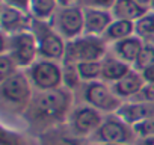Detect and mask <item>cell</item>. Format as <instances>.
Instances as JSON below:
<instances>
[{
  "instance_id": "obj_25",
  "label": "cell",
  "mask_w": 154,
  "mask_h": 145,
  "mask_svg": "<svg viewBox=\"0 0 154 145\" xmlns=\"http://www.w3.org/2000/svg\"><path fill=\"white\" fill-rule=\"evenodd\" d=\"M77 76H79V71H74V68H66L65 71V76H63V80L68 86H75L77 83Z\"/></svg>"
},
{
  "instance_id": "obj_24",
  "label": "cell",
  "mask_w": 154,
  "mask_h": 145,
  "mask_svg": "<svg viewBox=\"0 0 154 145\" xmlns=\"http://www.w3.org/2000/svg\"><path fill=\"white\" fill-rule=\"evenodd\" d=\"M12 71H14L12 59H9L8 56H2L0 57V76H2V80L12 76Z\"/></svg>"
},
{
  "instance_id": "obj_7",
  "label": "cell",
  "mask_w": 154,
  "mask_h": 145,
  "mask_svg": "<svg viewBox=\"0 0 154 145\" xmlns=\"http://www.w3.org/2000/svg\"><path fill=\"white\" fill-rule=\"evenodd\" d=\"M98 139L106 143H124L128 139V133L122 122L110 119L100 127Z\"/></svg>"
},
{
  "instance_id": "obj_4",
  "label": "cell",
  "mask_w": 154,
  "mask_h": 145,
  "mask_svg": "<svg viewBox=\"0 0 154 145\" xmlns=\"http://www.w3.org/2000/svg\"><path fill=\"white\" fill-rule=\"evenodd\" d=\"M29 85L21 74H12L2 82V94L12 103H21L29 97Z\"/></svg>"
},
{
  "instance_id": "obj_6",
  "label": "cell",
  "mask_w": 154,
  "mask_h": 145,
  "mask_svg": "<svg viewBox=\"0 0 154 145\" xmlns=\"http://www.w3.org/2000/svg\"><path fill=\"white\" fill-rule=\"evenodd\" d=\"M86 100L91 104L104 110H112L119 106L118 100L109 92V89L100 83H91L86 88Z\"/></svg>"
},
{
  "instance_id": "obj_22",
  "label": "cell",
  "mask_w": 154,
  "mask_h": 145,
  "mask_svg": "<svg viewBox=\"0 0 154 145\" xmlns=\"http://www.w3.org/2000/svg\"><path fill=\"white\" fill-rule=\"evenodd\" d=\"M20 21V14L12 8H3L2 14V24L3 27H12Z\"/></svg>"
},
{
  "instance_id": "obj_21",
  "label": "cell",
  "mask_w": 154,
  "mask_h": 145,
  "mask_svg": "<svg viewBox=\"0 0 154 145\" xmlns=\"http://www.w3.org/2000/svg\"><path fill=\"white\" fill-rule=\"evenodd\" d=\"M133 131L139 136H145V137H151L154 136V118L151 119H143L139 121L136 124H133Z\"/></svg>"
},
{
  "instance_id": "obj_16",
  "label": "cell",
  "mask_w": 154,
  "mask_h": 145,
  "mask_svg": "<svg viewBox=\"0 0 154 145\" xmlns=\"http://www.w3.org/2000/svg\"><path fill=\"white\" fill-rule=\"evenodd\" d=\"M115 12L121 18L131 20V18L139 17L143 11L139 8V5L134 2V0H118L116 6H115Z\"/></svg>"
},
{
  "instance_id": "obj_11",
  "label": "cell",
  "mask_w": 154,
  "mask_h": 145,
  "mask_svg": "<svg viewBox=\"0 0 154 145\" xmlns=\"http://www.w3.org/2000/svg\"><path fill=\"white\" fill-rule=\"evenodd\" d=\"M142 89V80L136 72H127V74L119 79L115 85V91L121 95V97H128L136 94L137 91Z\"/></svg>"
},
{
  "instance_id": "obj_8",
  "label": "cell",
  "mask_w": 154,
  "mask_h": 145,
  "mask_svg": "<svg viewBox=\"0 0 154 145\" xmlns=\"http://www.w3.org/2000/svg\"><path fill=\"white\" fill-rule=\"evenodd\" d=\"M101 116L91 107H83L74 115V128L79 133H89L100 125Z\"/></svg>"
},
{
  "instance_id": "obj_13",
  "label": "cell",
  "mask_w": 154,
  "mask_h": 145,
  "mask_svg": "<svg viewBox=\"0 0 154 145\" xmlns=\"http://www.w3.org/2000/svg\"><path fill=\"white\" fill-rule=\"evenodd\" d=\"M127 72H128L127 65L119 62V60H115V59L106 60L101 65V74L107 80H119L127 74Z\"/></svg>"
},
{
  "instance_id": "obj_15",
  "label": "cell",
  "mask_w": 154,
  "mask_h": 145,
  "mask_svg": "<svg viewBox=\"0 0 154 145\" xmlns=\"http://www.w3.org/2000/svg\"><path fill=\"white\" fill-rule=\"evenodd\" d=\"M109 21H110V17L104 12H100V11H88L86 17H85V24H86V29L89 32L103 30Z\"/></svg>"
},
{
  "instance_id": "obj_17",
  "label": "cell",
  "mask_w": 154,
  "mask_h": 145,
  "mask_svg": "<svg viewBox=\"0 0 154 145\" xmlns=\"http://www.w3.org/2000/svg\"><path fill=\"white\" fill-rule=\"evenodd\" d=\"M77 71H79V76L82 79H95L100 72H101V65L97 62H79L77 65Z\"/></svg>"
},
{
  "instance_id": "obj_26",
  "label": "cell",
  "mask_w": 154,
  "mask_h": 145,
  "mask_svg": "<svg viewBox=\"0 0 154 145\" xmlns=\"http://www.w3.org/2000/svg\"><path fill=\"white\" fill-rule=\"evenodd\" d=\"M140 94L146 101H154V83H148L146 86H143L140 89Z\"/></svg>"
},
{
  "instance_id": "obj_23",
  "label": "cell",
  "mask_w": 154,
  "mask_h": 145,
  "mask_svg": "<svg viewBox=\"0 0 154 145\" xmlns=\"http://www.w3.org/2000/svg\"><path fill=\"white\" fill-rule=\"evenodd\" d=\"M136 30H137L140 35L152 33V32H154V17H152V15H148V17L140 18L139 23H137V26H136Z\"/></svg>"
},
{
  "instance_id": "obj_31",
  "label": "cell",
  "mask_w": 154,
  "mask_h": 145,
  "mask_svg": "<svg viewBox=\"0 0 154 145\" xmlns=\"http://www.w3.org/2000/svg\"><path fill=\"white\" fill-rule=\"evenodd\" d=\"M134 2H136L137 5H146V3L149 2V0H134Z\"/></svg>"
},
{
  "instance_id": "obj_34",
  "label": "cell",
  "mask_w": 154,
  "mask_h": 145,
  "mask_svg": "<svg viewBox=\"0 0 154 145\" xmlns=\"http://www.w3.org/2000/svg\"><path fill=\"white\" fill-rule=\"evenodd\" d=\"M17 2H23V0H17Z\"/></svg>"
},
{
  "instance_id": "obj_12",
  "label": "cell",
  "mask_w": 154,
  "mask_h": 145,
  "mask_svg": "<svg viewBox=\"0 0 154 145\" xmlns=\"http://www.w3.org/2000/svg\"><path fill=\"white\" fill-rule=\"evenodd\" d=\"M39 50L44 56H48V57H60L62 53H63V44L62 41L53 35V33H47L42 39H41V44H39Z\"/></svg>"
},
{
  "instance_id": "obj_1",
  "label": "cell",
  "mask_w": 154,
  "mask_h": 145,
  "mask_svg": "<svg viewBox=\"0 0 154 145\" xmlns=\"http://www.w3.org/2000/svg\"><path fill=\"white\" fill-rule=\"evenodd\" d=\"M103 54V44L98 39L86 38L80 39L74 44H69L66 56L69 60H82V62H92Z\"/></svg>"
},
{
  "instance_id": "obj_14",
  "label": "cell",
  "mask_w": 154,
  "mask_h": 145,
  "mask_svg": "<svg viewBox=\"0 0 154 145\" xmlns=\"http://www.w3.org/2000/svg\"><path fill=\"white\" fill-rule=\"evenodd\" d=\"M116 50L118 53L125 59V60H136L142 47H140V42L139 39L136 38H128V39H122L118 45H116Z\"/></svg>"
},
{
  "instance_id": "obj_35",
  "label": "cell",
  "mask_w": 154,
  "mask_h": 145,
  "mask_svg": "<svg viewBox=\"0 0 154 145\" xmlns=\"http://www.w3.org/2000/svg\"><path fill=\"white\" fill-rule=\"evenodd\" d=\"M152 6H154V0H152Z\"/></svg>"
},
{
  "instance_id": "obj_28",
  "label": "cell",
  "mask_w": 154,
  "mask_h": 145,
  "mask_svg": "<svg viewBox=\"0 0 154 145\" xmlns=\"http://www.w3.org/2000/svg\"><path fill=\"white\" fill-rule=\"evenodd\" d=\"M92 3L100 5V6H109L113 3V0H92Z\"/></svg>"
},
{
  "instance_id": "obj_33",
  "label": "cell",
  "mask_w": 154,
  "mask_h": 145,
  "mask_svg": "<svg viewBox=\"0 0 154 145\" xmlns=\"http://www.w3.org/2000/svg\"><path fill=\"white\" fill-rule=\"evenodd\" d=\"M62 3H68V2H71V0H60Z\"/></svg>"
},
{
  "instance_id": "obj_10",
  "label": "cell",
  "mask_w": 154,
  "mask_h": 145,
  "mask_svg": "<svg viewBox=\"0 0 154 145\" xmlns=\"http://www.w3.org/2000/svg\"><path fill=\"white\" fill-rule=\"evenodd\" d=\"M60 27L66 35H75L79 33L83 24V18L79 9H65L60 14Z\"/></svg>"
},
{
  "instance_id": "obj_20",
  "label": "cell",
  "mask_w": 154,
  "mask_h": 145,
  "mask_svg": "<svg viewBox=\"0 0 154 145\" xmlns=\"http://www.w3.org/2000/svg\"><path fill=\"white\" fill-rule=\"evenodd\" d=\"M54 8V0H32V11L38 17L48 15Z\"/></svg>"
},
{
  "instance_id": "obj_18",
  "label": "cell",
  "mask_w": 154,
  "mask_h": 145,
  "mask_svg": "<svg viewBox=\"0 0 154 145\" xmlns=\"http://www.w3.org/2000/svg\"><path fill=\"white\" fill-rule=\"evenodd\" d=\"M133 26L128 20H121L113 23L109 29H107V36L109 38H124L131 32Z\"/></svg>"
},
{
  "instance_id": "obj_29",
  "label": "cell",
  "mask_w": 154,
  "mask_h": 145,
  "mask_svg": "<svg viewBox=\"0 0 154 145\" xmlns=\"http://www.w3.org/2000/svg\"><path fill=\"white\" fill-rule=\"evenodd\" d=\"M54 145H77L74 140H69V139H60V140H57Z\"/></svg>"
},
{
  "instance_id": "obj_27",
  "label": "cell",
  "mask_w": 154,
  "mask_h": 145,
  "mask_svg": "<svg viewBox=\"0 0 154 145\" xmlns=\"http://www.w3.org/2000/svg\"><path fill=\"white\" fill-rule=\"evenodd\" d=\"M143 79L148 83H154V65H151L149 68H146L143 71Z\"/></svg>"
},
{
  "instance_id": "obj_19",
  "label": "cell",
  "mask_w": 154,
  "mask_h": 145,
  "mask_svg": "<svg viewBox=\"0 0 154 145\" xmlns=\"http://www.w3.org/2000/svg\"><path fill=\"white\" fill-rule=\"evenodd\" d=\"M151 65H154V48L149 47V45L142 47V50H140V53L136 59V66L145 71Z\"/></svg>"
},
{
  "instance_id": "obj_32",
  "label": "cell",
  "mask_w": 154,
  "mask_h": 145,
  "mask_svg": "<svg viewBox=\"0 0 154 145\" xmlns=\"http://www.w3.org/2000/svg\"><path fill=\"white\" fill-rule=\"evenodd\" d=\"M104 145H124V143H104Z\"/></svg>"
},
{
  "instance_id": "obj_5",
  "label": "cell",
  "mask_w": 154,
  "mask_h": 145,
  "mask_svg": "<svg viewBox=\"0 0 154 145\" xmlns=\"http://www.w3.org/2000/svg\"><path fill=\"white\" fill-rule=\"evenodd\" d=\"M118 116L128 124H136L143 119H151L154 118V101L121 106L118 107Z\"/></svg>"
},
{
  "instance_id": "obj_30",
  "label": "cell",
  "mask_w": 154,
  "mask_h": 145,
  "mask_svg": "<svg viewBox=\"0 0 154 145\" xmlns=\"http://www.w3.org/2000/svg\"><path fill=\"white\" fill-rule=\"evenodd\" d=\"M143 145H154V136L146 137V139H145V142H143Z\"/></svg>"
},
{
  "instance_id": "obj_2",
  "label": "cell",
  "mask_w": 154,
  "mask_h": 145,
  "mask_svg": "<svg viewBox=\"0 0 154 145\" xmlns=\"http://www.w3.org/2000/svg\"><path fill=\"white\" fill-rule=\"evenodd\" d=\"M60 71L51 62H39L32 69V79L42 89H53L60 83Z\"/></svg>"
},
{
  "instance_id": "obj_9",
  "label": "cell",
  "mask_w": 154,
  "mask_h": 145,
  "mask_svg": "<svg viewBox=\"0 0 154 145\" xmlns=\"http://www.w3.org/2000/svg\"><path fill=\"white\" fill-rule=\"evenodd\" d=\"M35 54V45H33V38L30 35H18L14 39V59L18 63H29L33 59Z\"/></svg>"
},
{
  "instance_id": "obj_3",
  "label": "cell",
  "mask_w": 154,
  "mask_h": 145,
  "mask_svg": "<svg viewBox=\"0 0 154 145\" xmlns=\"http://www.w3.org/2000/svg\"><path fill=\"white\" fill-rule=\"evenodd\" d=\"M68 104L66 95L62 91H48L36 98V107L45 116H57Z\"/></svg>"
}]
</instances>
